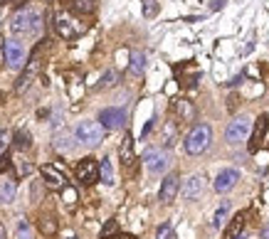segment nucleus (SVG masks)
<instances>
[{"label": "nucleus", "instance_id": "nucleus-1", "mask_svg": "<svg viewBox=\"0 0 269 239\" xmlns=\"http://www.w3.org/2000/svg\"><path fill=\"white\" fill-rule=\"evenodd\" d=\"M45 12H42V7L37 5V2H27V5H22L15 15H12V20H10V30H12V35H30V37H40L42 32H45Z\"/></svg>", "mask_w": 269, "mask_h": 239}, {"label": "nucleus", "instance_id": "nucleus-2", "mask_svg": "<svg viewBox=\"0 0 269 239\" xmlns=\"http://www.w3.org/2000/svg\"><path fill=\"white\" fill-rule=\"evenodd\" d=\"M210 143H212L210 123H195L188 131V136H185V153L188 156H200V153H205L210 148Z\"/></svg>", "mask_w": 269, "mask_h": 239}, {"label": "nucleus", "instance_id": "nucleus-3", "mask_svg": "<svg viewBox=\"0 0 269 239\" xmlns=\"http://www.w3.org/2000/svg\"><path fill=\"white\" fill-rule=\"evenodd\" d=\"M74 141L82 143L84 148H96L104 141V126H101V121H82V123H77Z\"/></svg>", "mask_w": 269, "mask_h": 239}, {"label": "nucleus", "instance_id": "nucleus-4", "mask_svg": "<svg viewBox=\"0 0 269 239\" xmlns=\"http://www.w3.org/2000/svg\"><path fill=\"white\" fill-rule=\"evenodd\" d=\"M40 45L32 50V55H30V60L25 62V67H22V74H20V79L15 81V91L17 94H25L27 89H30V84L35 81V77H37V72H40Z\"/></svg>", "mask_w": 269, "mask_h": 239}, {"label": "nucleus", "instance_id": "nucleus-5", "mask_svg": "<svg viewBox=\"0 0 269 239\" xmlns=\"http://www.w3.org/2000/svg\"><path fill=\"white\" fill-rule=\"evenodd\" d=\"M143 163H146V168H148L151 175H161V173L168 170V165H171V156H168V151L148 148V151L143 153Z\"/></svg>", "mask_w": 269, "mask_h": 239}, {"label": "nucleus", "instance_id": "nucleus-6", "mask_svg": "<svg viewBox=\"0 0 269 239\" xmlns=\"http://www.w3.org/2000/svg\"><path fill=\"white\" fill-rule=\"evenodd\" d=\"M250 128H252V121L247 119V116H237V119L230 121V126L225 131V141L232 143V146H237V143H242V141L250 138Z\"/></svg>", "mask_w": 269, "mask_h": 239}, {"label": "nucleus", "instance_id": "nucleus-7", "mask_svg": "<svg viewBox=\"0 0 269 239\" xmlns=\"http://www.w3.org/2000/svg\"><path fill=\"white\" fill-rule=\"evenodd\" d=\"M25 47H22V42L20 40H15V37H10V40H5V67H10V69H20V67H25Z\"/></svg>", "mask_w": 269, "mask_h": 239}, {"label": "nucleus", "instance_id": "nucleus-8", "mask_svg": "<svg viewBox=\"0 0 269 239\" xmlns=\"http://www.w3.org/2000/svg\"><path fill=\"white\" fill-rule=\"evenodd\" d=\"M267 133H269V114H260V116H257V121H255V128H252L250 143H247L250 153H257V151L265 146V141H267Z\"/></svg>", "mask_w": 269, "mask_h": 239}, {"label": "nucleus", "instance_id": "nucleus-9", "mask_svg": "<svg viewBox=\"0 0 269 239\" xmlns=\"http://www.w3.org/2000/svg\"><path fill=\"white\" fill-rule=\"evenodd\" d=\"M77 180L82 182V185H94L96 180H101V173H99V160H94V158H84V160H79L77 163Z\"/></svg>", "mask_w": 269, "mask_h": 239}, {"label": "nucleus", "instance_id": "nucleus-10", "mask_svg": "<svg viewBox=\"0 0 269 239\" xmlns=\"http://www.w3.org/2000/svg\"><path fill=\"white\" fill-rule=\"evenodd\" d=\"M52 25H55V32H57L62 40H74V37H79V32H82V27H79L69 15H65V12H57L55 20H52Z\"/></svg>", "mask_w": 269, "mask_h": 239}, {"label": "nucleus", "instance_id": "nucleus-11", "mask_svg": "<svg viewBox=\"0 0 269 239\" xmlns=\"http://www.w3.org/2000/svg\"><path fill=\"white\" fill-rule=\"evenodd\" d=\"M178 190H180V175H178V173H171V175H166L163 182H161L158 200H161V202H173L176 195H178Z\"/></svg>", "mask_w": 269, "mask_h": 239}, {"label": "nucleus", "instance_id": "nucleus-12", "mask_svg": "<svg viewBox=\"0 0 269 239\" xmlns=\"http://www.w3.org/2000/svg\"><path fill=\"white\" fill-rule=\"evenodd\" d=\"M42 182L52 190H62V187H67V175L57 165H42Z\"/></svg>", "mask_w": 269, "mask_h": 239}, {"label": "nucleus", "instance_id": "nucleus-13", "mask_svg": "<svg viewBox=\"0 0 269 239\" xmlns=\"http://www.w3.org/2000/svg\"><path fill=\"white\" fill-rule=\"evenodd\" d=\"M99 121H101L104 128L116 131V128H121V126L126 123V111H124V109H114V106H111V109H101Z\"/></svg>", "mask_w": 269, "mask_h": 239}, {"label": "nucleus", "instance_id": "nucleus-14", "mask_svg": "<svg viewBox=\"0 0 269 239\" xmlns=\"http://www.w3.org/2000/svg\"><path fill=\"white\" fill-rule=\"evenodd\" d=\"M237 180H240V173H237L235 168H225V170H220L217 178H215V192H220V195L230 192V190L237 185Z\"/></svg>", "mask_w": 269, "mask_h": 239}, {"label": "nucleus", "instance_id": "nucleus-15", "mask_svg": "<svg viewBox=\"0 0 269 239\" xmlns=\"http://www.w3.org/2000/svg\"><path fill=\"white\" fill-rule=\"evenodd\" d=\"M119 156H121V165H124V170L134 173L136 153H134V136H131V133H126V138L121 141V151H119Z\"/></svg>", "mask_w": 269, "mask_h": 239}, {"label": "nucleus", "instance_id": "nucleus-16", "mask_svg": "<svg viewBox=\"0 0 269 239\" xmlns=\"http://www.w3.org/2000/svg\"><path fill=\"white\" fill-rule=\"evenodd\" d=\"M202 190H205V178H202L200 173H195V175L185 178V185H183V197H185V200H198Z\"/></svg>", "mask_w": 269, "mask_h": 239}, {"label": "nucleus", "instance_id": "nucleus-17", "mask_svg": "<svg viewBox=\"0 0 269 239\" xmlns=\"http://www.w3.org/2000/svg\"><path fill=\"white\" fill-rule=\"evenodd\" d=\"M173 114L178 121H193L195 119V106L190 99H176L173 101Z\"/></svg>", "mask_w": 269, "mask_h": 239}, {"label": "nucleus", "instance_id": "nucleus-18", "mask_svg": "<svg viewBox=\"0 0 269 239\" xmlns=\"http://www.w3.org/2000/svg\"><path fill=\"white\" fill-rule=\"evenodd\" d=\"M245 220H247V215H245V212H237V215L230 220V225L225 227V235H222V239H237V237H242Z\"/></svg>", "mask_w": 269, "mask_h": 239}, {"label": "nucleus", "instance_id": "nucleus-19", "mask_svg": "<svg viewBox=\"0 0 269 239\" xmlns=\"http://www.w3.org/2000/svg\"><path fill=\"white\" fill-rule=\"evenodd\" d=\"M37 227H40L42 237H55L60 232V225H57V217L55 215H40L37 217Z\"/></svg>", "mask_w": 269, "mask_h": 239}, {"label": "nucleus", "instance_id": "nucleus-20", "mask_svg": "<svg viewBox=\"0 0 269 239\" xmlns=\"http://www.w3.org/2000/svg\"><path fill=\"white\" fill-rule=\"evenodd\" d=\"M15 195H17V185H15V180L12 178H0V202H5V205H10L12 200H15Z\"/></svg>", "mask_w": 269, "mask_h": 239}, {"label": "nucleus", "instance_id": "nucleus-21", "mask_svg": "<svg viewBox=\"0 0 269 239\" xmlns=\"http://www.w3.org/2000/svg\"><path fill=\"white\" fill-rule=\"evenodd\" d=\"M69 5L77 15H91L96 10V0H69Z\"/></svg>", "mask_w": 269, "mask_h": 239}, {"label": "nucleus", "instance_id": "nucleus-22", "mask_svg": "<svg viewBox=\"0 0 269 239\" xmlns=\"http://www.w3.org/2000/svg\"><path fill=\"white\" fill-rule=\"evenodd\" d=\"M146 64H148L146 55H143V52H134V55H131V64H129V69H131L134 77H141V74L146 72Z\"/></svg>", "mask_w": 269, "mask_h": 239}, {"label": "nucleus", "instance_id": "nucleus-23", "mask_svg": "<svg viewBox=\"0 0 269 239\" xmlns=\"http://www.w3.org/2000/svg\"><path fill=\"white\" fill-rule=\"evenodd\" d=\"M176 141H178V126H176V121H168L166 128H163V146L171 148Z\"/></svg>", "mask_w": 269, "mask_h": 239}, {"label": "nucleus", "instance_id": "nucleus-24", "mask_svg": "<svg viewBox=\"0 0 269 239\" xmlns=\"http://www.w3.org/2000/svg\"><path fill=\"white\" fill-rule=\"evenodd\" d=\"M99 173H101V182L114 185V165H111L109 158H101V163H99Z\"/></svg>", "mask_w": 269, "mask_h": 239}, {"label": "nucleus", "instance_id": "nucleus-25", "mask_svg": "<svg viewBox=\"0 0 269 239\" xmlns=\"http://www.w3.org/2000/svg\"><path fill=\"white\" fill-rule=\"evenodd\" d=\"M55 148H57L60 153H69V151L74 148L72 136H69V133H57V136H55Z\"/></svg>", "mask_w": 269, "mask_h": 239}, {"label": "nucleus", "instance_id": "nucleus-26", "mask_svg": "<svg viewBox=\"0 0 269 239\" xmlns=\"http://www.w3.org/2000/svg\"><path fill=\"white\" fill-rule=\"evenodd\" d=\"M116 84H119V72H116V69H106V72L101 74L99 86H101V89H109V86H116Z\"/></svg>", "mask_w": 269, "mask_h": 239}, {"label": "nucleus", "instance_id": "nucleus-27", "mask_svg": "<svg viewBox=\"0 0 269 239\" xmlns=\"http://www.w3.org/2000/svg\"><path fill=\"white\" fill-rule=\"evenodd\" d=\"M15 239H35L32 227H30L27 220H20V222H17V227H15Z\"/></svg>", "mask_w": 269, "mask_h": 239}, {"label": "nucleus", "instance_id": "nucleus-28", "mask_svg": "<svg viewBox=\"0 0 269 239\" xmlns=\"http://www.w3.org/2000/svg\"><path fill=\"white\" fill-rule=\"evenodd\" d=\"M12 143H15V148H20V151H25V148H30V133L25 131V128H20L17 133H15V138H12Z\"/></svg>", "mask_w": 269, "mask_h": 239}, {"label": "nucleus", "instance_id": "nucleus-29", "mask_svg": "<svg viewBox=\"0 0 269 239\" xmlns=\"http://www.w3.org/2000/svg\"><path fill=\"white\" fill-rule=\"evenodd\" d=\"M158 10H161L158 0H143V17L146 20H153L158 15Z\"/></svg>", "mask_w": 269, "mask_h": 239}, {"label": "nucleus", "instance_id": "nucleus-30", "mask_svg": "<svg viewBox=\"0 0 269 239\" xmlns=\"http://www.w3.org/2000/svg\"><path fill=\"white\" fill-rule=\"evenodd\" d=\"M176 235H173V227L168 225V222H163L158 230H156V239H173Z\"/></svg>", "mask_w": 269, "mask_h": 239}, {"label": "nucleus", "instance_id": "nucleus-31", "mask_svg": "<svg viewBox=\"0 0 269 239\" xmlns=\"http://www.w3.org/2000/svg\"><path fill=\"white\" fill-rule=\"evenodd\" d=\"M227 212H230V205H227V202H225V205H220V210L215 212V220H212V225H215V227H220V225L225 222Z\"/></svg>", "mask_w": 269, "mask_h": 239}, {"label": "nucleus", "instance_id": "nucleus-32", "mask_svg": "<svg viewBox=\"0 0 269 239\" xmlns=\"http://www.w3.org/2000/svg\"><path fill=\"white\" fill-rule=\"evenodd\" d=\"M116 232V220H109L106 225H104V230H101V237H106V235H114Z\"/></svg>", "mask_w": 269, "mask_h": 239}, {"label": "nucleus", "instance_id": "nucleus-33", "mask_svg": "<svg viewBox=\"0 0 269 239\" xmlns=\"http://www.w3.org/2000/svg\"><path fill=\"white\" fill-rule=\"evenodd\" d=\"M74 200H77V192H74V187H65V202L67 205H74Z\"/></svg>", "mask_w": 269, "mask_h": 239}, {"label": "nucleus", "instance_id": "nucleus-34", "mask_svg": "<svg viewBox=\"0 0 269 239\" xmlns=\"http://www.w3.org/2000/svg\"><path fill=\"white\" fill-rule=\"evenodd\" d=\"M101 239H136L134 235H129V232H114V235H106V237Z\"/></svg>", "mask_w": 269, "mask_h": 239}, {"label": "nucleus", "instance_id": "nucleus-35", "mask_svg": "<svg viewBox=\"0 0 269 239\" xmlns=\"http://www.w3.org/2000/svg\"><path fill=\"white\" fill-rule=\"evenodd\" d=\"M5 170H10V156L7 153L0 156V173H5Z\"/></svg>", "mask_w": 269, "mask_h": 239}, {"label": "nucleus", "instance_id": "nucleus-36", "mask_svg": "<svg viewBox=\"0 0 269 239\" xmlns=\"http://www.w3.org/2000/svg\"><path fill=\"white\" fill-rule=\"evenodd\" d=\"M7 143H10V136H7V131H2V133H0V156L5 153V148H7Z\"/></svg>", "mask_w": 269, "mask_h": 239}, {"label": "nucleus", "instance_id": "nucleus-37", "mask_svg": "<svg viewBox=\"0 0 269 239\" xmlns=\"http://www.w3.org/2000/svg\"><path fill=\"white\" fill-rule=\"evenodd\" d=\"M151 128H153V121H148V123L143 126V131H141V138H146V136L151 133Z\"/></svg>", "mask_w": 269, "mask_h": 239}, {"label": "nucleus", "instance_id": "nucleus-38", "mask_svg": "<svg viewBox=\"0 0 269 239\" xmlns=\"http://www.w3.org/2000/svg\"><path fill=\"white\" fill-rule=\"evenodd\" d=\"M0 64H5V40L0 37Z\"/></svg>", "mask_w": 269, "mask_h": 239}, {"label": "nucleus", "instance_id": "nucleus-39", "mask_svg": "<svg viewBox=\"0 0 269 239\" xmlns=\"http://www.w3.org/2000/svg\"><path fill=\"white\" fill-rule=\"evenodd\" d=\"M225 2H227V0H212V2H210V7H212V10H220Z\"/></svg>", "mask_w": 269, "mask_h": 239}, {"label": "nucleus", "instance_id": "nucleus-40", "mask_svg": "<svg viewBox=\"0 0 269 239\" xmlns=\"http://www.w3.org/2000/svg\"><path fill=\"white\" fill-rule=\"evenodd\" d=\"M237 99H240L237 94H232V96H230V111H235V106H237Z\"/></svg>", "mask_w": 269, "mask_h": 239}, {"label": "nucleus", "instance_id": "nucleus-41", "mask_svg": "<svg viewBox=\"0 0 269 239\" xmlns=\"http://www.w3.org/2000/svg\"><path fill=\"white\" fill-rule=\"evenodd\" d=\"M37 116H40V119H47V116H50V111H47V109H40V111H37Z\"/></svg>", "mask_w": 269, "mask_h": 239}, {"label": "nucleus", "instance_id": "nucleus-42", "mask_svg": "<svg viewBox=\"0 0 269 239\" xmlns=\"http://www.w3.org/2000/svg\"><path fill=\"white\" fill-rule=\"evenodd\" d=\"M262 239H269V227H265V230H262Z\"/></svg>", "mask_w": 269, "mask_h": 239}, {"label": "nucleus", "instance_id": "nucleus-43", "mask_svg": "<svg viewBox=\"0 0 269 239\" xmlns=\"http://www.w3.org/2000/svg\"><path fill=\"white\" fill-rule=\"evenodd\" d=\"M67 239H77V237H67Z\"/></svg>", "mask_w": 269, "mask_h": 239}, {"label": "nucleus", "instance_id": "nucleus-44", "mask_svg": "<svg viewBox=\"0 0 269 239\" xmlns=\"http://www.w3.org/2000/svg\"><path fill=\"white\" fill-rule=\"evenodd\" d=\"M2 2H10V0H2Z\"/></svg>", "mask_w": 269, "mask_h": 239}, {"label": "nucleus", "instance_id": "nucleus-45", "mask_svg": "<svg viewBox=\"0 0 269 239\" xmlns=\"http://www.w3.org/2000/svg\"><path fill=\"white\" fill-rule=\"evenodd\" d=\"M267 148H269V141H267Z\"/></svg>", "mask_w": 269, "mask_h": 239}]
</instances>
